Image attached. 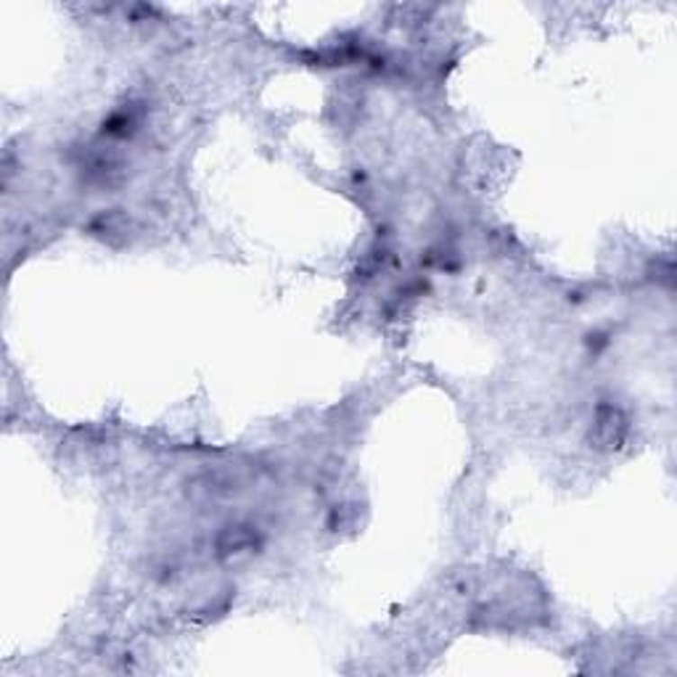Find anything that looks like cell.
I'll return each instance as SVG.
<instances>
[{"label": "cell", "instance_id": "6da1fadb", "mask_svg": "<svg viewBox=\"0 0 677 677\" xmlns=\"http://www.w3.org/2000/svg\"><path fill=\"white\" fill-rule=\"evenodd\" d=\"M627 437V419L622 408L617 405H598L595 423H592V439L603 450H614L625 442Z\"/></svg>", "mask_w": 677, "mask_h": 677}, {"label": "cell", "instance_id": "7a4b0ae2", "mask_svg": "<svg viewBox=\"0 0 677 677\" xmlns=\"http://www.w3.org/2000/svg\"><path fill=\"white\" fill-rule=\"evenodd\" d=\"M254 540H257V535L249 527H230L220 535L217 548H220V553H239L241 548H252Z\"/></svg>", "mask_w": 677, "mask_h": 677}]
</instances>
